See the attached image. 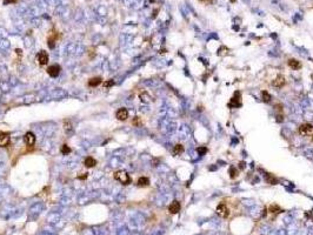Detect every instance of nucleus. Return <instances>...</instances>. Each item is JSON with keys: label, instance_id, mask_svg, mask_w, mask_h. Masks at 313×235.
<instances>
[{"label": "nucleus", "instance_id": "ddd939ff", "mask_svg": "<svg viewBox=\"0 0 313 235\" xmlns=\"http://www.w3.org/2000/svg\"><path fill=\"white\" fill-rule=\"evenodd\" d=\"M64 129L67 134H72L73 133V125H72V121L71 120H64Z\"/></svg>", "mask_w": 313, "mask_h": 235}, {"label": "nucleus", "instance_id": "cd10ccee", "mask_svg": "<svg viewBox=\"0 0 313 235\" xmlns=\"http://www.w3.org/2000/svg\"><path fill=\"white\" fill-rule=\"evenodd\" d=\"M201 3H205V4H211V3H213L214 0H200Z\"/></svg>", "mask_w": 313, "mask_h": 235}, {"label": "nucleus", "instance_id": "9b49d317", "mask_svg": "<svg viewBox=\"0 0 313 235\" xmlns=\"http://www.w3.org/2000/svg\"><path fill=\"white\" fill-rule=\"evenodd\" d=\"M169 212L171 214H177L180 212V202L178 201H173L170 206H169Z\"/></svg>", "mask_w": 313, "mask_h": 235}, {"label": "nucleus", "instance_id": "412c9836", "mask_svg": "<svg viewBox=\"0 0 313 235\" xmlns=\"http://www.w3.org/2000/svg\"><path fill=\"white\" fill-rule=\"evenodd\" d=\"M261 99H263L264 102H270L271 99H272V97H271V94H270L268 92L263 91V92H261Z\"/></svg>", "mask_w": 313, "mask_h": 235}, {"label": "nucleus", "instance_id": "7ed1b4c3", "mask_svg": "<svg viewBox=\"0 0 313 235\" xmlns=\"http://www.w3.org/2000/svg\"><path fill=\"white\" fill-rule=\"evenodd\" d=\"M215 212H217V214H218L219 216H221V217H224V219L228 217V215H229V213H231L228 206H227L226 203H224V202H221V203H219V205L217 206Z\"/></svg>", "mask_w": 313, "mask_h": 235}, {"label": "nucleus", "instance_id": "423d86ee", "mask_svg": "<svg viewBox=\"0 0 313 235\" xmlns=\"http://www.w3.org/2000/svg\"><path fill=\"white\" fill-rule=\"evenodd\" d=\"M60 71H61V67H60L59 65H52V66H50V67L47 68V73H48V75L52 76V78H57V76L59 75Z\"/></svg>", "mask_w": 313, "mask_h": 235}, {"label": "nucleus", "instance_id": "72a5a7b5", "mask_svg": "<svg viewBox=\"0 0 313 235\" xmlns=\"http://www.w3.org/2000/svg\"><path fill=\"white\" fill-rule=\"evenodd\" d=\"M149 1H151V3H153V1H154V0H149Z\"/></svg>", "mask_w": 313, "mask_h": 235}, {"label": "nucleus", "instance_id": "c85d7f7f", "mask_svg": "<svg viewBox=\"0 0 313 235\" xmlns=\"http://www.w3.org/2000/svg\"><path fill=\"white\" fill-rule=\"evenodd\" d=\"M133 125H139V118L135 116V119L133 120Z\"/></svg>", "mask_w": 313, "mask_h": 235}, {"label": "nucleus", "instance_id": "39448f33", "mask_svg": "<svg viewBox=\"0 0 313 235\" xmlns=\"http://www.w3.org/2000/svg\"><path fill=\"white\" fill-rule=\"evenodd\" d=\"M10 133L7 132H0V147H7L10 145Z\"/></svg>", "mask_w": 313, "mask_h": 235}, {"label": "nucleus", "instance_id": "473e14b6", "mask_svg": "<svg viewBox=\"0 0 313 235\" xmlns=\"http://www.w3.org/2000/svg\"><path fill=\"white\" fill-rule=\"evenodd\" d=\"M311 140H312V142H313V134H312V138H311Z\"/></svg>", "mask_w": 313, "mask_h": 235}, {"label": "nucleus", "instance_id": "4be33fe9", "mask_svg": "<svg viewBox=\"0 0 313 235\" xmlns=\"http://www.w3.org/2000/svg\"><path fill=\"white\" fill-rule=\"evenodd\" d=\"M139 97H140V99H141V101H142V102H148V101H149V99H151V98H149V95H148L146 92H142V93H140V95H139Z\"/></svg>", "mask_w": 313, "mask_h": 235}, {"label": "nucleus", "instance_id": "0eeeda50", "mask_svg": "<svg viewBox=\"0 0 313 235\" xmlns=\"http://www.w3.org/2000/svg\"><path fill=\"white\" fill-rule=\"evenodd\" d=\"M24 141H25V143H26L27 146L32 147V146L35 143V136H34V134H33L32 132H27V133L24 135Z\"/></svg>", "mask_w": 313, "mask_h": 235}, {"label": "nucleus", "instance_id": "bb28decb", "mask_svg": "<svg viewBox=\"0 0 313 235\" xmlns=\"http://www.w3.org/2000/svg\"><path fill=\"white\" fill-rule=\"evenodd\" d=\"M17 1H18V0H5V4H7V3H8V4H14V3H17Z\"/></svg>", "mask_w": 313, "mask_h": 235}, {"label": "nucleus", "instance_id": "a878e982", "mask_svg": "<svg viewBox=\"0 0 313 235\" xmlns=\"http://www.w3.org/2000/svg\"><path fill=\"white\" fill-rule=\"evenodd\" d=\"M114 85V81L113 80H108V81H106V83H104V87H111V86H113Z\"/></svg>", "mask_w": 313, "mask_h": 235}, {"label": "nucleus", "instance_id": "7c9ffc66", "mask_svg": "<svg viewBox=\"0 0 313 235\" xmlns=\"http://www.w3.org/2000/svg\"><path fill=\"white\" fill-rule=\"evenodd\" d=\"M240 168H244V162H240Z\"/></svg>", "mask_w": 313, "mask_h": 235}, {"label": "nucleus", "instance_id": "6e6552de", "mask_svg": "<svg viewBox=\"0 0 313 235\" xmlns=\"http://www.w3.org/2000/svg\"><path fill=\"white\" fill-rule=\"evenodd\" d=\"M285 84H286V79H285V76H283V75H278V76L275 78V79H274V81L272 83V85H273L274 87H277V88H281V87H284Z\"/></svg>", "mask_w": 313, "mask_h": 235}, {"label": "nucleus", "instance_id": "20e7f679", "mask_svg": "<svg viewBox=\"0 0 313 235\" xmlns=\"http://www.w3.org/2000/svg\"><path fill=\"white\" fill-rule=\"evenodd\" d=\"M240 106H241V93L240 92H236L234 95H233V98L228 102V107L229 108H238Z\"/></svg>", "mask_w": 313, "mask_h": 235}, {"label": "nucleus", "instance_id": "1a4fd4ad", "mask_svg": "<svg viewBox=\"0 0 313 235\" xmlns=\"http://www.w3.org/2000/svg\"><path fill=\"white\" fill-rule=\"evenodd\" d=\"M115 118H117L118 120H120V121H125V120L128 118V111H127L126 108H120V109H118L117 113H115Z\"/></svg>", "mask_w": 313, "mask_h": 235}, {"label": "nucleus", "instance_id": "f03ea898", "mask_svg": "<svg viewBox=\"0 0 313 235\" xmlns=\"http://www.w3.org/2000/svg\"><path fill=\"white\" fill-rule=\"evenodd\" d=\"M299 134L301 136H312L313 134V126L311 123H302L299 126V129H298Z\"/></svg>", "mask_w": 313, "mask_h": 235}, {"label": "nucleus", "instance_id": "a211bd4d", "mask_svg": "<svg viewBox=\"0 0 313 235\" xmlns=\"http://www.w3.org/2000/svg\"><path fill=\"white\" fill-rule=\"evenodd\" d=\"M181 153H184V146L183 145H176L173 148V154L174 155H180Z\"/></svg>", "mask_w": 313, "mask_h": 235}, {"label": "nucleus", "instance_id": "2eb2a0df", "mask_svg": "<svg viewBox=\"0 0 313 235\" xmlns=\"http://www.w3.org/2000/svg\"><path fill=\"white\" fill-rule=\"evenodd\" d=\"M265 181H266L267 183H270V185H277V183H278V179H277L275 176H273L272 174H270V173H266V175H265Z\"/></svg>", "mask_w": 313, "mask_h": 235}, {"label": "nucleus", "instance_id": "dca6fc26", "mask_svg": "<svg viewBox=\"0 0 313 235\" xmlns=\"http://www.w3.org/2000/svg\"><path fill=\"white\" fill-rule=\"evenodd\" d=\"M85 166L87 167V168H92V167H94L96 165H97V161L92 158V156H87V158L85 159Z\"/></svg>", "mask_w": 313, "mask_h": 235}, {"label": "nucleus", "instance_id": "f8f14e48", "mask_svg": "<svg viewBox=\"0 0 313 235\" xmlns=\"http://www.w3.org/2000/svg\"><path fill=\"white\" fill-rule=\"evenodd\" d=\"M288 66L292 68V69H294V71H298V69H300L302 66H301V62L299 61V60H297V59H290L288 60Z\"/></svg>", "mask_w": 313, "mask_h": 235}, {"label": "nucleus", "instance_id": "aec40b11", "mask_svg": "<svg viewBox=\"0 0 313 235\" xmlns=\"http://www.w3.org/2000/svg\"><path fill=\"white\" fill-rule=\"evenodd\" d=\"M239 175V171L234 167V166H232L231 168H229V178L231 179H236L237 176Z\"/></svg>", "mask_w": 313, "mask_h": 235}, {"label": "nucleus", "instance_id": "6ab92c4d", "mask_svg": "<svg viewBox=\"0 0 313 235\" xmlns=\"http://www.w3.org/2000/svg\"><path fill=\"white\" fill-rule=\"evenodd\" d=\"M268 212L270 213H273V214H278V213H281L283 210L280 209V207L278 205H271L268 207Z\"/></svg>", "mask_w": 313, "mask_h": 235}, {"label": "nucleus", "instance_id": "b1692460", "mask_svg": "<svg viewBox=\"0 0 313 235\" xmlns=\"http://www.w3.org/2000/svg\"><path fill=\"white\" fill-rule=\"evenodd\" d=\"M197 152H198L199 155H205V154L207 153V148L204 147V146H200V147L197 148Z\"/></svg>", "mask_w": 313, "mask_h": 235}, {"label": "nucleus", "instance_id": "9d476101", "mask_svg": "<svg viewBox=\"0 0 313 235\" xmlns=\"http://www.w3.org/2000/svg\"><path fill=\"white\" fill-rule=\"evenodd\" d=\"M38 61L40 65H46L48 62V54L45 51H40L38 53Z\"/></svg>", "mask_w": 313, "mask_h": 235}, {"label": "nucleus", "instance_id": "5701e85b", "mask_svg": "<svg viewBox=\"0 0 313 235\" xmlns=\"http://www.w3.org/2000/svg\"><path fill=\"white\" fill-rule=\"evenodd\" d=\"M60 150H61V153H62V154H65V155H67V154H69V153L72 152V150H71V148H69L67 145H62Z\"/></svg>", "mask_w": 313, "mask_h": 235}, {"label": "nucleus", "instance_id": "f257e3e1", "mask_svg": "<svg viewBox=\"0 0 313 235\" xmlns=\"http://www.w3.org/2000/svg\"><path fill=\"white\" fill-rule=\"evenodd\" d=\"M114 179L117 181L121 182L123 185H128L131 182V178H130V175L125 171H117L114 173Z\"/></svg>", "mask_w": 313, "mask_h": 235}, {"label": "nucleus", "instance_id": "c756f323", "mask_svg": "<svg viewBox=\"0 0 313 235\" xmlns=\"http://www.w3.org/2000/svg\"><path fill=\"white\" fill-rule=\"evenodd\" d=\"M87 178V174L86 173H84V175H79L78 176V179H86Z\"/></svg>", "mask_w": 313, "mask_h": 235}, {"label": "nucleus", "instance_id": "4468645a", "mask_svg": "<svg viewBox=\"0 0 313 235\" xmlns=\"http://www.w3.org/2000/svg\"><path fill=\"white\" fill-rule=\"evenodd\" d=\"M101 83H103V79H101V78H99V76H97V78H92V79L89 80V86H91V87H97V86H99Z\"/></svg>", "mask_w": 313, "mask_h": 235}, {"label": "nucleus", "instance_id": "2f4dec72", "mask_svg": "<svg viewBox=\"0 0 313 235\" xmlns=\"http://www.w3.org/2000/svg\"><path fill=\"white\" fill-rule=\"evenodd\" d=\"M231 3H236V0H231Z\"/></svg>", "mask_w": 313, "mask_h": 235}, {"label": "nucleus", "instance_id": "393cba45", "mask_svg": "<svg viewBox=\"0 0 313 235\" xmlns=\"http://www.w3.org/2000/svg\"><path fill=\"white\" fill-rule=\"evenodd\" d=\"M54 45H55V38L54 37H50L48 38V46H50V48H53Z\"/></svg>", "mask_w": 313, "mask_h": 235}, {"label": "nucleus", "instance_id": "f3484780", "mask_svg": "<svg viewBox=\"0 0 313 235\" xmlns=\"http://www.w3.org/2000/svg\"><path fill=\"white\" fill-rule=\"evenodd\" d=\"M139 187H147L149 185V179L146 178V176H141L138 179V183H137Z\"/></svg>", "mask_w": 313, "mask_h": 235}]
</instances>
